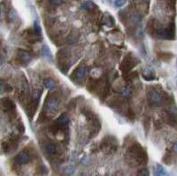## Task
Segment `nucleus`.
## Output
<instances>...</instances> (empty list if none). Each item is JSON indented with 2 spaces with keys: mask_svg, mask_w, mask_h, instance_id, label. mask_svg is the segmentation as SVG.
<instances>
[{
  "mask_svg": "<svg viewBox=\"0 0 177 176\" xmlns=\"http://www.w3.org/2000/svg\"><path fill=\"white\" fill-rule=\"evenodd\" d=\"M50 2L54 5H59L63 3V0H50Z\"/></svg>",
  "mask_w": 177,
  "mask_h": 176,
  "instance_id": "nucleus-26",
  "label": "nucleus"
},
{
  "mask_svg": "<svg viewBox=\"0 0 177 176\" xmlns=\"http://www.w3.org/2000/svg\"><path fill=\"white\" fill-rule=\"evenodd\" d=\"M85 74H86V68L83 66H80L75 70V76L77 79H81V78H83Z\"/></svg>",
  "mask_w": 177,
  "mask_h": 176,
  "instance_id": "nucleus-12",
  "label": "nucleus"
},
{
  "mask_svg": "<svg viewBox=\"0 0 177 176\" xmlns=\"http://www.w3.org/2000/svg\"><path fill=\"white\" fill-rule=\"evenodd\" d=\"M142 75H143V77L146 81H152V80L155 79V74H154L153 70L150 69L148 67L144 68V69L142 71Z\"/></svg>",
  "mask_w": 177,
  "mask_h": 176,
  "instance_id": "nucleus-10",
  "label": "nucleus"
},
{
  "mask_svg": "<svg viewBox=\"0 0 177 176\" xmlns=\"http://www.w3.org/2000/svg\"><path fill=\"white\" fill-rule=\"evenodd\" d=\"M127 1L128 0H115L114 5H115L116 7H121V6H123L127 3Z\"/></svg>",
  "mask_w": 177,
  "mask_h": 176,
  "instance_id": "nucleus-24",
  "label": "nucleus"
},
{
  "mask_svg": "<svg viewBox=\"0 0 177 176\" xmlns=\"http://www.w3.org/2000/svg\"><path fill=\"white\" fill-rule=\"evenodd\" d=\"M58 103L59 101L56 96L50 95L46 98V101L44 104V110L48 112H54L58 109Z\"/></svg>",
  "mask_w": 177,
  "mask_h": 176,
  "instance_id": "nucleus-3",
  "label": "nucleus"
},
{
  "mask_svg": "<svg viewBox=\"0 0 177 176\" xmlns=\"http://www.w3.org/2000/svg\"><path fill=\"white\" fill-rule=\"evenodd\" d=\"M69 123V119L67 117V115L65 113H62L56 121V123L54 124L55 126H57L58 128V129H61V128H65L67 127Z\"/></svg>",
  "mask_w": 177,
  "mask_h": 176,
  "instance_id": "nucleus-7",
  "label": "nucleus"
},
{
  "mask_svg": "<svg viewBox=\"0 0 177 176\" xmlns=\"http://www.w3.org/2000/svg\"><path fill=\"white\" fill-rule=\"evenodd\" d=\"M137 175L138 176H149V171L146 168H142L137 172Z\"/></svg>",
  "mask_w": 177,
  "mask_h": 176,
  "instance_id": "nucleus-23",
  "label": "nucleus"
},
{
  "mask_svg": "<svg viewBox=\"0 0 177 176\" xmlns=\"http://www.w3.org/2000/svg\"><path fill=\"white\" fill-rule=\"evenodd\" d=\"M104 23L107 26V27H112L114 25V19L110 14H106L104 17Z\"/></svg>",
  "mask_w": 177,
  "mask_h": 176,
  "instance_id": "nucleus-14",
  "label": "nucleus"
},
{
  "mask_svg": "<svg viewBox=\"0 0 177 176\" xmlns=\"http://www.w3.org/2000/svg\"><path fill=\"white\" fill-rule=\"evenodd\" d=\"M117 147H118L117 141L113 136H105L100 143V149L105 154H111L115 152Z\"/></svg>",
  "mask_w": 177,
  "mask_h": 176,
  "instance_id": "nucleus-2",
  "label": "nucleus"
},
{
  "mask_svg": "<svg viewBox=\"0 0 177 176\" xmlns=\"http://www.w3.org/2000/svg\"><path fill=\"white\" fill-rule=\"evenodd\" d=\"M17 56L19 58V60L21 62L25 63V64H28V62L31 61V56H30V54L28 52H27V51H23V50H19V51H18V53H17Z\"/></svg>",
  "mask_w": 177,
  "mask_h": 176,
  "instance_id": "nucleus-9",
  "label": "nucleus"
},
{
  "mask_svg": "<svg viewBox=\"0 0 177 176\" xmlns=\"http://www.w3.org/2000/svg\"><path fill=\"white\" fill-rule=\"evenodd\" d=\"M157 172H156V176H166L167 175V172H166V170H165V168L162 167V166H160V165H157Z\"/></svg>",
  "mask_w": 177,
  "mask_h": 176,
  "instance_id": "nucleus-15",
  "label": "nucleus"
},
{
  "mask_svg": "<svg viewBox=\"0 0 177 176\" xmlns=\"http://www.w3.org/2000/svg\"><path fill=\"white\" fill-rule=\"evenodd\" d=\"M0 106L2 110L6 113H12L15 111V104L8 97H4L0 99Z\"/></svg>",
  "mask_w": 177,
  "mask_h": 176,
  "instance_id": "nucleus-5",
  "label": "nucleus"
},
{
  "mask_svg": "<svg viewBox=\"0 0 177 176\" xmlns=\"http://www.w3.org/2000/svg\"><path fill=\"white\" fill-rule=\"evenodd\" d=\"M34 29H35L34 33L36 34V36L37 37H40L41 36V27H40L39 22H38L37 20H36L35 23H34Z\"/></svg>",
  "mask_w": 177,
  "mask_h": 176,
  "instance_id": "nucleus-19",
  "label": "nucleus"
},
{
  "mask_svg": "<svg viewBox=\"0 0 177 176\" xmlns=\"http://www.w3.org/2000/svg\"><path fill=\"white\" fill-rule=\"evenodd\" d=\"M139 19H140V17L137 15V14H135V15H133V17H132V20H133V22H137Z\"/></svg>",
  "mask_w": 177,
  "mask_h": 176,
  "instance_id": "nucleus-27",
  "label": "nucleus"
},
{
  "mask_svg": "<svg viewBox=\"0 0 177 176\" xmlns=\"http://www.w3.org/2000/svg\"><path fill=\"white\" fill-rule=\"evenodd\" d=\"M126 159L132 167H138L147 162V155L138 143H135L128 149Z\"/></svg>",
  "mask_w": 177,
  "mask_h": 176,
  "instance_id": "nucleus-1",
  "label": "nucleus"
},
{
  "mask_svg": "<svg viewBox=\"0 0 177 176\" xmlns=\"http://www.w3.org/2000/svg\"><path fill=\"white\" fill-rule=\"evenodd\" d=\"M8 19L9 20H14L15 18H16V12H15V11H13V10H11L9 12H8Z\"/></svg>",
  "mask_w": 177,
  "mask_h": 176,
  "instance_id": "nucleus-25",
  "label": "nucleus"
},
{
  "mask_svg": "<svg viewBox=\"0 0 177 176\" xmlns=\"http://www.w3.org/2000/svg\"><path fill=\"white\" fill-rule=\"evenodd\" d=\"M42 53H43V55L45 56L48 58H51V51H50L49 47L47 46V45H43V47H42Z\"/></svg>",
  "mask_w": 177,
  "mask_h": 176,
  "instance_id": "nucleus-18",
  "label": "nucleus"
},
{
  "mask_svg": "<svg viewBox=\"0 0 177 176\" xmlns=\"http://www.w3.org/2000/svg\"><path fill=\"white\" fill-rule=\"evenodd\" d=\"M82 6H83V8L86 10H92L94 8V4L91 1L88 0L86 2H84Z\"/></svg>",
  "mask_w": 177,
  "mask_h": 176,
  "instance_id": "nucleus-20",
  "label": "nucleus"
},
{
  "mask_svg": "<svg viewBox=\"0 0 177 176\" xmlns=\"http://www.w3.org/2000/svg\"><path fill=\"white\" fill-rule=\"evenodd\" d=\"M1 64H2V59L0 58V65H1Z\"/></svg>",
  "mask_w": 177,
  "mask_h": 176,
  "instance_id": "nucleus-28",
  "label": "nucleus"
},
{
  "mask_svg": "<svg viewBox=\"0 0 177 176\" xmlns=\"http://www.w3.org/2000/svg\"><path fill=\"white\" fill-rule=\"evenodd\" d=\"M77 40H78V35H75L74 33L70 34L66 38V41L68 44H75L77 42Z\"/></svg>",
  "mask_w": 177,
  "mask_h": 176,
  "instance_id": "nucleus-17",
  "label": "nucleus"
},
{
  "mask_svg": "<svg viewBox=\"0 0 177 176\" xmlns=\"http://www.w3.org/2000/svg\"><path fill=\"white\" fill-rule=\"evenodd\" d=\"M30 157L26 151H21L15 157V161L19 165H24L29 162Z\"/></svg>",
  "mask_w": 177,
  "mask_h": 176,
  "instance_id": "nucleus-8",
  "label": "nucleus"
},
{
  "mask_svg": "<svg viewBox=\"0 0 177 176\" xmlns=\"http://www.w3.org/2000/svg\"><path fill=\"white\" fill-rule=\"evenodd\" d=\"M12 90V88L9 84L5 83L4 81H0V91L1 92H10Z\"/></svg>",
  "mask_w": 177,
  "mask_h": 176,
  "instance_id": "nucleus-13",
  "label": "nucleus"
},
{
  "mask_svg": "<svg viewBox=\"0 0 177 176\" xmlns=\"http://www.w3.org/2000/svg\"><path fill=\"white\" fill-rule=\"evenodd\" d=\"M45 151L49 155H53L55 154L57 151V148L55 146L54 143H49L48 144L45 145Z\"/></svg>",
  "mask_w": 177,
  "mask_h": 176,
  "instance_id": "nucleus-11",
  "label": "nucleus"
},
{
  "mask_svg": "<svg viewBox=\"0 0 177 176\" xmlns=\"http://www.w3.org/2000/svg\"><path fill=\"white\" fill-rule=\"evenodd\" d=\"M75 167H72V166H68V167H66L64 169V172H65V174H67V175H72L75 173Z\"/></svg>",
  "mask_w": 177,
  "mask_h": 176,
  "instance_id": "nucleus-22",
  "label": "nucleus"
},
{
  "mask_svg": "<svg viewBox=\"0 0 177 176\" xmlns=\"http://www.w3.org/2000/svg\"><path fill=\"white\" fill-rule=\"evenodd\" d=\"M5 17V6L4 3L0 4V19H4Z\"/></svg>",
  "mask_w": 177,
  "mask_h": 176,
  "instance_id": "nucleus-21",
  "label": "nucleus"
},
{
  "mask_svg": "<svg viewBox=\"0 0 177 176\" xmlns=\"http://www.w3.org/2000/svg\"><path fill=\"white\" fill-rule=\"evenodd\" d=\"M136 58H135L134 57H126L125 58H124V60L122 61V63L121 64V69L123 71V72H125V73H127V72H129L131 69L136 65Z\"/></svg>",
  "mask_w": 177,
  "mask_h": 176,
  "instance_id": "nucleus-6",
  "label": "nucleus"
},
{
  "mask_svg": "<svg viewBox=\"0 0 177 176\" xmlns=\"http://www.w3.org/2000/svg\"><path fill=\"white\" fill-rule=\"evenodd\" d=\"M44 84L45 86V88L47 89H53L55 87V83L52 79L51 78H48V79H45L44 82Z\"/></svg>",
  "mask_w": 177,
  "mask_h": 176,
  "instance_id": "nucleus-16",
  "label": "nucleus"
},
{
  "mask_svg": "<svg viewBox=\"0 0 177 176\" xmlns=\"http://www.w3.org/2000/svg\"><path fill=\"white\" fill-rule=\"evenodd\" d=\"M147 97H148L149 103L152 105H159L163 101L162 95L155 89H150L148 91Z\"/></svg>",
  "mask_w": 177,
  "mask_h": 176,
  "instance_id": "nucleus-4",
  "label": "nucleus"
}]
</instances>
